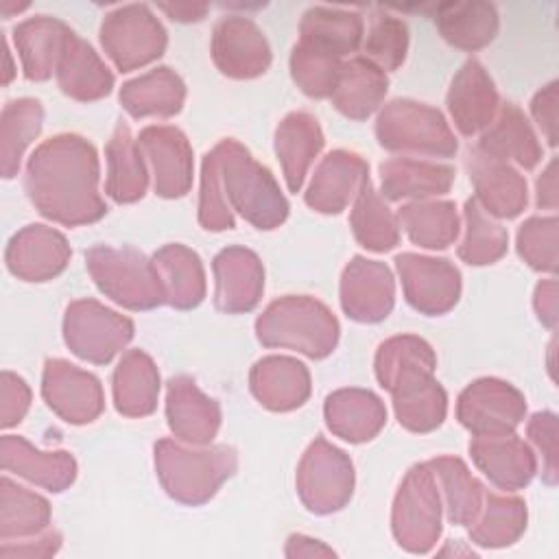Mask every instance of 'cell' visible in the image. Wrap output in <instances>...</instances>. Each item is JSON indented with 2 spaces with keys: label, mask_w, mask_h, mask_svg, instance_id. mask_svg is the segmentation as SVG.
I'll use <instances>...</instances> for the list:
<instances>
[{
  "label": "cell",
  "mask_w": 559,
  "mask_h": 559,
  "mask_svg": "<svg viewBox=\"0 0 559 559\" xmlns=\"http://www.w3.org/2000/svg\"><path fill=\"white\" fill-rule=\"evenodd\" d=\"M0 424L2 428H11L22 421L31 406V389L28 384L11 373L2 371V382H0Z\"/></svg>",
  "instance_id": "51"
},
{
  "label": "cell",
  "mask_w": 559,
  "mask_h": 559,
  "mask_svg": "<svg viewBox=\"0 0 559 559\" xmlns=\"http://www.w3.org/2000/svg\"><path fill=\"white\" fill-rule=\"evenodd\" d=\"M430 467L443 487L448 520L461 526L476 522L483 509L485 491L483 485L469 474L465 463L454 456H439L430 461Z\"/></svg>",
  "instance_id": "41"
},
{
  "label": "cell",
  "mask_w": 559,
  "mask_h": 559,
  "mask_svg": "<svg viewBox=\"0 0 559 559\" xmlns=\"http://www.w3.org/2000/svg\"><path fill=\"white\" fill-rule=\"evenodd\" d=\"M406 46L408 31L402 20L389 13H378L371 17L365 41V52L371 57V63H376L380 70H395L406 57Z\"/></svg>",
  "instance_id": "49"
},
{
  "label": "cell",
  "mask_w": 559,
  "mask_h": 559,
  "mask_svg": "<svg viewBox=\"0 0 559 559\" xmlns=\"http://www.w3.org/2000/svg\"><path fill=\"white\" fill-rule=\"evenodd\" d=\"M435 22L443 39L463 50H478L498 33V13L487 2L437 4Z\"/></svg>",
  "instance_id": "34"
},
{
  "label": "cell",
  "mask_w": 559,
  "mask_h": 559,
  "mask_svg": "<svg viewBox=\"0 0 559 559\" xmlns=\"http://www.w3.org/2000/svg\"><path fill=\"white\" fill-rule=\"evenodd\" d=\"M236 452L227 445L188 450L170 439L155 443V467L164 489L183 504L210 500L221 483L236 472Z\"/></svg>",
  "instance_id": "4"
},
{
  "label": "cell",
  "mask_w": 559,
  "mask_h": 559,
  "mask_svg": "<svg viewBox=\"0 0 559 559\" xmlns=\"http://www.w3.org/2000/svg\"><path fill=\"white\" fill-rule=\"evenodd\" d=\"M159 9L166 11L173 20H179V22L201 20L207 11L205 4H159Z\"/></svg>",
  "instance_id": "57"
},
{
  "label": "cell",
  "mask_w": 559,
  "mask_h": 559,
  "mask_svg": "<svg viewBox=\"0 0 559 559\" xmlns=\"http://www.w3.org/2000/svg\"><path fill=\"white\" fill-rule=\"evenodd\" d=\"M87 271L96 286L116 304L131 310H148L168 301L164 280L155 266L135 249L92 247L85 253Z\"/></svg>",
  "instance_id": "5"
},
{
  "label": "cell",
  "mask_w": 559,
  "mask_h": 559,
  "mask_svg": "<svg viewBox=\"0 0 559 559\" xmlns=\"http://www.w3.org/2000/svg\"><path fill=\"white\" fill-rule=\"evenodd\" d=\"M393 406L404 428L413 432H428L443 421L448 400L441 384L430 380L411 393L393 397Z\"/></svg>",
  "instance_id": "48"
},
{
  "label": "cell",
  "mask_w": 559,
  "mask_h": 559,
  "mask_svg": "<svg viewBox=\"0 0 559 559\" xmlns=\"http://www.w3.org/2000/svg\"><path fill=\"white\" fill-rule=\"evenodd\" d=\"M50 522L48 502L2 476L0 480V539L7 542L11 537H26L41 533Z\"/></svg>",
  "instance_id": "40"
},
{
  "label": "cell",
  "mask_w": 559,
  "mask_h": 559,
  "mask_svg": "<svg viewBox=\"0 0 559 559\" xmlns=\"http://www.w3.org/2000/svg\"><path fill=\"white\" fill-rule=\"evenodd\" d=\"M0 463L4 472H13L55 493L70 487L76 476V463L70 452H41L15 435L2 437Z\"/></svg>",
  "instance_id": "24"
},
{
  "label": "cell",
  "mask_w": 559,
  "mask_h": 559,
  "mask_svg": "<svg viewBox=\"0 0 559 559\" xmlns=\"http://www.w3.org/2000/svg\"><path fill=\"white\" fill-rule=\"evenodd\" d=\"M183 98L186 85L170 68L151 70L120 90V103L133 118L173 116L181 109Z\"/></svg>",
  "instance_id": "33"
},
{
  "label": "cell",
  "mask_w": 559,
  "mask_h": 559,
  "mask_svg": "<svg viewBox=\"0 0 559 559\" xmlns=\"http://www.w3.org/2000/svg\"><path fill=\"white\" fill-rule=\"evenodd\" d=\"M323 146V133L317 118L304 111L288 114L275 131V153L282 162L284 179L290 192L304 183L308 166Z\"/></svg>",
  "instance_id": "29"
},
{
  "label": "cell",
  "mask_w": 559,
  "mask_h": 559,
  "mask_svg": "<svg viewBox=\"0 0 559 559\" xmlns=\"http://www.w3.org/2000/svg\"><path fill=\"white\" fill-rule=\"evenodd\" d=\"M386 85L389 81L376 63L356 57L349 63L341 66L330 98L341 114L354 120H362L380 105V100L386 94Z\"/></svg>",
  "instance_id": "31"
},
{
  "label": "cell",
  "mask_w": 559,
  "mask_h": 559,
  "mask_svg": "<svg viewBox=\"0 0 559 559\" xmlns=\"http://www.w3.org/2000/svg\"><path fill=\"white\" fill-rule=\"evenodd\" d=\"M369 166L356 153L334 151L323 157L312 175L306 203L323 214H338L369 181Z\"/></svg>",
  "instance_id": "19"
},
{
  "label": "cell",
  "mask_w": 559,
  "mask_h": 559,
  "mask_svg": "<svg viewBox=\"0 0 559 559\" xmlns=\"http://www.w3.org/2000/svg\"><path fill=\"white\" fill-rule=\"evenodd\" d=\"M432 347L417 336L404 334L384 341L376 356V376L393 397L411 393L432 380Z\"/></svg>",
  "instance_id": "18"
},
{
  "label": "cell",
  "mask_w": 559,
  "mask_h": 559,
  "mask_svg": "<svg viewBox=\"0 0 559 559\" xmlns=\"http://www.w3.org/2000/svg\"><path fill=\"white\" fill-rule=\"evenodd\" d=\"M341 304L347 317L373 323L384 319L393 308L391 271L376 260L356 255L343 271Z\"/></svg>",
  "instance_id": "17"
},
{
  "label": "cell",
  "mask_w": 559,
  "mask_h": 559,
  "mask_svg": "<svg viewBox=\"0 0 559 559\" xmlns=\"http://www.w3.org/2000/svg\"><path fill=\"white\" fill-rule=\"evenodd\" d=\"M496 105L498 94L493 81L476 59H469L456 72L448 92V109L456 129L463 135H474L489 127L496 114Z\"/></svg>",
  "instance_id": "25"
},
{
  "label": "cell",
  "mask_w": 559,
  "mask_h": 559,
  "mask_svg": "<svg viewBox=\"0 0 559 559\" xmlns=\"http://www.w3.org/2000/svg\"><path fill=\"white\" fill-rule=\"evenodd\" d=\"M325 421L341 439L360 443L378 435L386 421V411L371 391L341 389L325 400Z\"/></svg>",
  "instance_id": "28"
},
{
  "label": "cell",
  "mask_w": 559,
  "mask_h": 559,
  "mask_svg": "<svg viewBox=\"0 0 559 559\" xmlns=\"http://www.w3.org/2000/svg\"><path fill=\"white\" fill-rule=\"evenodd\" d=\"M231 210L258 229H273L288 216V203L269 168L236 140H221L203 159L199 221L212 231L231 229Z\"/></svg>",
  "instance_id": "1"
},
{
  "label": "cell",
  "mask_w": 559,
  "mask_h": 559,
  "mask_svg": "<svg viewBox=\"0 0 559 559\" xmlns=\"http://www.w3.org/2000/svg\"><path fill=\"white\" fill-rule=\"evenodd\" d=\"M251 391L271 411H293L310 395L306 365L288 356H266L258 360L249 376Z\"/></svg>",
  "instance_id": "26"
},
{
  "label": "cell",
  "mask_w": 559,
  "mask_h": 559,
  "mask_svg": "<svg viewBox=\"0 0 559 559\" xmlns=\"http://www.w3.org/2000/svg\"><path fill=\"white\" fill-rule=\"evenodd\" d=\"M44 120L41 103L35 98L9 100L2 109V177H15L26 146L37 138Z\"/></svg>",
  "instance_id": "43"
},
{
  "label": "cell",
  "mask_w": 559,
  "mask_h": 559,
  "mask_svg": "<svg viewBox=\"0 0 559 559\" xmlns=\"http://www.w3.org/2000/svg\"><path fill=\"white\" fill-rule=\"evenodd\" d=\"M465 225L459 258L467 264H491L507 251V231L485 214L476 199L465 201Z\"/></svg>",
  "instance_id": "46"
},
{
  "label": "cell",
  "mask_w": 559,
  "mask_h": 559,
  "mask_svg": "<svg viewBox=\"0 0 559 559\" xmlns=\"http://www.w3.org/2000/svg\"><path fill=\"white\" fill-rule=\"evenodd\" d=\"M41 395L50 411L70 424L94 421L105 406L98 378L59 358L44 367Z\"/></svg>",
  "instance_id": "13"
},
{
  "label": "cell",
  "mask_w": 559,
  "mask_h": 559,
  "mask_svg": "<svg viewBox=\"0 0 559 559\" xmlns=\"http://www.w3.org/2000/svg\"><path fill=\"white\" fill-rule=\"evenodd\" d=\"M441 533L439 485L430 463L408 469L393 502V535L411 552H428Z\"/></svg>",
  "instance_id": "7"
},
{
  "label": "cell",
  "mask_w": 559,
  "mask_h": 559,
  "mask_svg": "<svg viewBox=\"0 0 559 559\" xmlns=\"http://www.w3.org/2000/svg\"><path fill=\"white\" fill-rule=\"evenodd\" d=\"M138 146L148 159L159 197H181L192 183V151L186 135L175 127H146L138 135Z\"/></svg>",
  "instance_id": "15"
},
{
  "label": "cell",
  "mask_w": 559,
  "mask_h": 559,
  "mask_svg": "<svg viewBox=\"0 0 559 559\" xmlns=\"http://www.w3.org/2000/svg\"><path fill=\"white\" fill-rule=\"evenodd\" d=\"M59 544H61L59 533L48 531L37 539V544H31V546H24V544L11 546V542H2L0 557H48L57 552Z\"/></svg>",
  "instance_id": "54"
},
{
  "label": "cell",
  "mask_w": 559,
  "mask_h": 559,
  "mask_svg": "<svg viewBox=\"0 0 559 559\" xmlns=\"http://www.w3.org/2000/svg\"><path fill=\"white\" fill-rule=\"evenodd\" d=\"M397 218L408 238L419 247L443 249L459 234L456 207L450 201L408 203L397 212Z\"/></svg>",
  "instance_id": "42"
},
{
  "label": "cell",
  "mask_w": 559,
  "mask_h": 559,
  "mask_svg": "<svg viewBox=\"0 0 559 559\" xmlns=\"http://www.w3.org/2000/svg\"><path fill=\"white\" fill-rule=\"evenodd\" d=\"M526 411L524 397L509 382L483 378L472 382L456 404L459 421L480 435H509L522 421Z\"/></svg>",
  "instance_id": "11"
},
{
  "label": "cell",
  "mask_w": 559,
  "mask_h": 559,
  "mask_svg": "<svg viewBox=\"0 0 559 559\" xmlns=\"http://www.w3.org/2000/svg\"><path fill=\"white\" fill-rule=\"evenodd\" d=\"M166 415L173 435L192 445H205L221 426V411L214 400L203 395L194 380L177 376L168 382Z\"/></svg>",
  "instance_id": "21"
},
{
  "label": "cell",
  "mask_w": 559,
  "mask_h": 559,
  "mask_svg": "<svg viewBox=\"0 0 559 559\" xmlns=\"http://www.w3.org/2000/svg\"><path fill=\"white\" fill-rule=\"evenodd\" d=\"M157 393L159 373L153 360L140 349L127 352L114 371V402L118 413L144 417L155 411Z\"/></svg>",
  "instance_id": "32"
},
{
  "label": "cell",
  "mask_w": 559,
  "mask_h": 559,
  "mask_svg": "<svg viewBox=\"0 0 559 559\" xmlns=\"http://www.w3.org/2000/svg\"><path fill=\"white\" fill-rule=\"evenodd\" d=\"M352 229L356 240L371 251H389L397 245V223L391 210L384 205L380 194L367 181L356 194V205L352 212Z\"/></svg>",
  "instance_id": "44"
},
{
  "label": "cell",
  "mask_w": 559,
  "mask_h": 559,
  "mask_svg": "<svg viewBox=\"0 0 559 559\" xmlns=\"http://www.w3.org/2000/svg\"><path fill=\"white\" fill-rule=\"evenodd\" d=\"M138 140L131 138V131L124 122H118L109 144H107V194L118 203H131L144 197L148 173L142 159Z\"/></svg>",
  "instance_id": "35"
},
{
  "label": "cell",
  "mask_w": 559,
  "mask_h": 559,
  "mask_svg": "<svg viewBox=\"0 0 559 559\" xmlns=\"http://www.w3.org/2000/svg\"><path fill=\"white\" fill-rule=\"evenodd\" d=\"M557 221L555 218H528L518 231L520 255L539 271H555L557 255Z\"/></svg>",
  "instance_id": "50"
},
{
  "label": "cell",
  "mask_w": 559,
  "mask_h": 559,
  "mask_svg": "<svg viewBox=\"0 0 559 559\" xmlns=\"http://www.w3.org/2000/svg\"><path fill=\"white\" fill-rule=\"evenodd\" d=\"M100 44L111 61L129 72L164 52L166 31L146 4H127L103 20Z\"/></svg>",
  "instance_id": "9"
},
{
  "label": "cell",
  "mask_w": 559,
  "mask_h": 559,
  "mask_svg": "<svg viewBox=\"0 0 559 559\" xmlns=\"http://www.w3.org/2000/svg\"><path fill=\"white\" fill-rule=\"evenodd\" d=\"M155 266L164 280L168 301L188 310L201 304L205 295V275L201 260L183 245H166L155 253Z\"/></svg>",
  "instance_id": "39"
},
{
  "label": "cell",
  "mask_w": 559,
  "mask_h": 559,
  "mask_svg": "<svg viewBox=\"0 0 559 559\" xmlns=\"http://www.w3.org/2000/svg\"><path fill=\"white\" fill-rule=\"evenodd\" d=\"M4 59H7V72H4L2 83H9V81H11V76H13V70H11V55H9V46H7V41H4Z\"/></svg>",
  "instance_id": "59"
},
{
  "label": "cell",
  "mask_w": 559,
  "mask_h": 559,
  "mask_svg": "<svg viewBox=\"0 0 559 559\" xmlns=\"http://www.w3.org/2000/svg\"><path fill=\"white\" fill-rule=\"evenodd\" d=\"M70 253L72 251L63 234L57 229L46 225H26L9 240L4 262L15 277L26 282H46L66 269Z\"/></svg>",
  "instance_id": "16"
},
{
  "label": "cell",
  "mask_w": 559,
  "mask_h": 559,
  "mask_svg": "<svg viewBox=\"0 0 559 559\" xmlns=\"http://www.w3.org/2000/svg\"><path fill=\"white\" fill-rule=\"evenodd\" d=\"M382 194L386 199H424L432 194H443L454 181V170L443 164L417 162L411 157H397L380 164Z\"/></svg>",
  "instance_id": "36"
},
{
  "label": "cell",
  "mask_w": 559,
  "mask_h": 559,
  "mask_svg": "<svg viewBox=\"0 0 559 559\" xmlns=\"http://www.w3.org/2000/svg\"><path fill=\"white\" fill-rule=\"evenodd\" d=\"M476 148L502 162L513 159L524 168H533L542 157V148L526 118L513 103H507L498 120L489 122V129L483 133Z\"/></svg>",
  "instance_id": "37"
},
{
  "label": "cell",
  "mask_w": 559,
  "mask_h": 559,
  "mask_svg": "<svg viewBox=\"0 0 559 559\" xmlns=\"http://www.w3.org/2000/svg\"><path fill=\"white\" fill-rule=\"evenodd\" d=\"M212 57L223 74L251 79L271 63V48L262 31L247 17L229 15L214 26Z\"/></svg>",
  "instance_id": "14"
},
{
  "label": "cell",
  "mask_w": 559,
  "mask_h": 559,
  "mask_svg": "<svg viewBox=\"0 0 559 559\" xmlns=\"http://www.w3.org/2000/svg\"><path fill=\"white\" fill-rule=\"evenodd\" d=\"M299 31L301 44L338 57L358 48L362 39V15L345 9L312 7L306 11Z\"/></svg>",
  "instance_id": "38"
},
{
  "label": "cell",
  "mask_w": 559,
  "mask_h": 559,
  "mask_svg": "<svg viewBox=\"0 0 559 559\" xmlns=\"http://www.w3.org/2000/svg\"><path fill=\"white\" fill-rule=\"evenodd\" d=\"M533 116L537 120V124L544 129L548 144L555 146L557 144V83H550L546 90H542L535 98H533Z\"/></svg>",
  "instance_id": "53"
},
{
  "label": "cell",
  "mask_w": 559,
  "mask_h": 559,
  "mask_svg": "<svg viewBox=\"0 0 559 559\" xmlns=\"http://www.w3.org/2000/svg\"><path fill=\"white\" fill-rule=\"evenodd\" d=\"M406 301L426 312H448L461 293V275L448 260L426 258L417 253H400L395 258Z\"/></svg>",
  "instance_id": "12"
},
{
  "label": "cell",
  "mask_w": 559,
  "mask_h": 559,
  "mask_svg": "<svg viewBox=\"0 0 559 559\" xmlns=\"http://www.w3.org/2000/svg\"><path fill=\"white\" fill-rule=\"evenodd\" d=\"M478 469L500 489H520L535 474V456L515 435H480L469 443Z\"/></svg>",
  "instance_id": "23"
},
{
  "label": "cell",
  "mask_w": 559,
  "mask_h": 559,
  "mask_svg": "<svg viewBox=\"0 0 559 559\" xmlns=\"http://www.w3.org/2000/svg\"><path fill=\"white\" fill-rule=\"evenodd\" d=\"M485 513L478 522H472V539L480 546H507L513 544L526 526V504L520 498H507L489 493L485 496Z\"/></svg>",
  "instance_id": "45"
},
{
  "label": "cell",
  "mask_w": 559,
  "mask_h": 559,
  "mask_svg": "<svg viewBox=\"0 0 559 559\" xmlns=\"http://www.w3.org/2000/svg\"><path fill=\"white\" fill-rule=\"evenodd\" d=\"M216 306L225 312L251 310L264 288V271L258 255L242 247L223 249L214 258Z\"/></svg>",
  "instance_id": "22"
},
{
  "label": "cell",
  "mask_w": 559,
  "mask_h": 559,
  "mask_svg": "<svg viewBox=\"0 0 559 559\" xmlns=\"http://www.w3.org/2000/svg\"><path fill=\"white\" fill-rule=\"evenodd\" d=\"M537 290L546 297L544 304H542V301L535 304V306H537V312H539V319L546 321L548 325H555V319H557V314H555V312H557V308H555V282L550 280V282H546V284H539Z\"/></svg>",
  "instance_id": "58"
},
{
  "label": "cell",
  "mask_w": 559,
  "mask_h": 559,
  "mask_svg": "<svg viewBox=\"0 0 559 559\" xmlns=\"http://www.w3.org/2000/svg\"><path fill=\"white\" fill-rule=\"evenodd\" d=\"M63 336L79 358L105 365L131 341L133 323L94 299H79L66 310Z\"/></svg>",
  "instance_id": "8"
},
{
  "label": "cell",
  "mask_w": 559,
  "mask_h": 559,
  "mask_svg": "<svg viewBox=\"0 0 559 559\" xmlns=\"http://www.w3.org/2000/svg\"><path fill=\"white\" fill-rule=\"evenodd\" d=\"M469 179L476 188V201L483 210L502 218L518 216L526 205V181L502 159L478 148L467 157Z\"/></svg>",
  "instance_id": "20"
},
{
  "label": "cell",
  "mask_w": 559,
  "mask_h": 559,
  "mask_svg": "<svg viewBox=\"0 0 559 559\" xmlns=\"http://www.w3.org/2000/svg\"><path fill=\"white\" fill-rule=\"evenodd\" d=\"M317 539H308L304 535H293L286 546L288 557H312V555H334L330 548L314 544Z\"/></svg>",
  "instance_id": "55"
},
{
  "label": "cell",
  "mask_w": 559,
  "mask_h": 559,
  "mask_svg": "<svg viewBox=\"0 0 559 559\" xmlns=\"http://www.w3.org/2000/svg\"><path fill=\"white\" fill-rule=\"evenodd\" d=\"M352 487V461L323 437H317L297 469V491L304 504L314 513L338 511L349 500Z\"/></svg>",
  "instance_id": "10"
},
{
  "label": "cell",
  "mask_w": 559,
  "mask_h": 559,
  "mask_svg": "<svg viewBox=\"0 0 559 559\" xmlns=\"http://www.w3.org/2000/svg\"><path fill=\"white\" fill-rule=\"evenodd\" d=\"M70 37L72 31L50 15H37L17 24L13 28V41L22 57L26 79L46 81L52 72H57Z\"/></svg>",
  "instance_id": "27"
},
{
  "label": "cell",
  "mask_w": 559,
  "mask_h": 559,
  "mask_svg": "<svg viewBox=\"0 0 559 559\" xmlns=\"http://www.w3.org/2000/svg\"><path fill=\"white\" fill-rule=\"evenodd\" d=\"M26 192L31 203L63 225H85L105 216L98 194V157L81 135H55L39 144L26 164Z\"/></svg>",
  "instance_id": "2"
},
{
  "label": "cell",
  "mask_w": 559,
  "mask_h": 559,
  "mask_svg": "<svg viewBox=\"0 0 559 559\" xmlns=\"http://www.w3.org/2000/svg\"><path fill=\"white\" fill-rule=\"evenodd\" d=\"M341 66L343 63H338V57L301 41L293 48L290 55L295 83L301 87V92L314 98H323L334 92Z\"/></svg>",
  "instance_id": "47"
},
{
  "label": "cell",
  "mask_w": 559,
  "mask_h": 559,
  "mask_svg": "<svg viewBox=\"0 0 559 559\" xmlns=\"http://www.w3.org/2000/svg\"><path fill=\"white\" fill-rule=\"evenodd\" d=\"M57 81L63 94L76 100H96L111 92L114 74L94 48L72 33L57 66Z\"/></svg>",
  "instance_id": "30"
},
{
  "label": "cell",
  "mask_w": 559,
  "mask_h": 559,
  "mask_svg": "<svg viewBox=\"0 0 559 559\" xmlns=\"http://www.w3.org/2000/svg\"><path fill=\"white\" fill-rule=\"evenodd\" d=\"M378 142L389 151L450 157L456 138L443 116L426 103L397 98L389 103L376 122Z\"/></svg>",
  "instance_id": "6"
},
{
  "label": "cell",
  "mask_w": 559,
  "mask_h": 559,
  "mask_svg": "<svg viewBox=\"0 0 559 559\" xmlns=\"http://www.w3.org/2000/svg\"><path fill=\"white\" fill-rule=\"evenodd\" d=\"M255 332L266 347H288L310 358H323L338 341V321L321 301L308 295H288L260 314Z\"/></svg>",
  "instance_id": "3"
},
{
  "label": "cell",
  "mask_w": 559,
  "mask_h": 559,
  "mask_svg": "<svg viewBox=\"0 0 559 559\" xmlns=\"http://www.w3.org/2000/svg\"><path fill=\"white\" fill-rule=\"evenodd\" d=\"M528 437L535 441L546 456V474L548 483H555L557 465H555V415L552 413H537L528 424Z\"/></svg>",
  "instance_id": "52"
},
{
  "label": "cell",
  "mask_w": 559,
  "mask_h": 559,
  "mask_svg": "<svg viewBox=\"0 0 559 559\" xmlns=\"http://www.w3.org/2000/svg\"><path fill=\"white\" fill-rule=\"evenodd\" d=\"M537 205L555 207L557 205V186H555V162H550L548 170L537 179Z\"/></svg>",
  "instance_id": "56"
}]
</instances>
